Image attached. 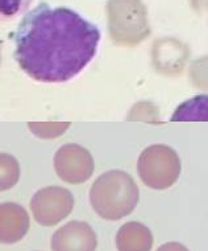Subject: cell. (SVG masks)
Wrapping results in <instances>:
<instances>
[{
  "label": "cell",
  "mask_w": 208,
  "mask_h": 251,
  "mask_svg": "<svg viewBox=\"0 0 208 251\" xmlns=\"http://www.w3.org/2000/svg\"><path fill=\"white\" fill-rule=\"evenodd\" d=\"M116 246L119 251H150L153 234L140 222H126L117 231Z\"/></svg>",
  "instance_id": "obj_8"
},
{
  "label": "cell",
  "mask_w": 208,
  "mask_h": 251,
  "mask_svg": "<svg viewBox=\"0 0 208 251\" xmlns=\"http://www.w3.org/2000/svg\"><path fill=\"white\" fill-rule=\"evenodd\" d=\"M54 169L67 184H83L91 177L95 163L90 152L79 144H65L54 155Z\"/></svg>",
  "instance_id": "obj_5"
},
{
  "label": "cell",
  "mask_w": 208,
  "mask_h": 251,
  "mask_svg": "<svg viewBox=\"0 0 208 251\" xmlns=\"http://www.w3.org/2000/svg\"><path fill=\"white\" fill-rule=\"evenodd\" d=\"M19 164L12 156L0 155V191L12 186L19 178Z\"/></svg>",
  "instance_id": "obj_11"
},
{
  "label": "cell",
  "mask_w": 208,
  "mask_h": 251,
  "mask_svg": "<svg viewBox=\"0 0 208 251\" xmlns=\"http://www.w3.org/2000/svg\"><path fill=\"white\" fill-rule=\"evenodd\" d=\"M73 208V193L62 186H48L40 189L31 202L36 221L42 226H54L63 221Z\"/></svg>",
  "instance_id": "obj_4"
},
{
  "label": "cell",
  "mask_w": 208,
  "mask_h": 251,
  "mask_svg": "<svg viewBox=\"0 0 208 251\" xmlns=\"http://www.w3.org/2000/svg\"><path fill=\"white\" fill-rule=\"evenodd\" d=\"M102 32L67 7L41 3L15 32V58L24 73L42 83H65L96 56Z\"/></svg>",
  "instance_id": "obj_1"
},
{
  "label": "cell",
  "mask_w": 208,
  "mask_h": 251,
  "mask_svg": "<svg viewBox=\"0 0 208 251\" xmlns=\"http://www.w3.org/2000/svg\"><path fill=\"white\" fill-rule=\"evenodd\" d=\"M29 229V217L21 206L15 203L0 205V242L15 243Z\"/></svg>",
  "instance_id": "obj_7"
},
{
  "label": "cell",
  "mask_w": 208,
  "mask_h": 251,
  "mask_svg": "<svg viewBox=\"0 0 208 251\" xmlns=\"http://www.w3.org/2000/svg\"><path fill=\"white\" fill-rule=\"evenodd\" d=\"M98 238L91 226L83 221H70L52 237L53 251H95Z\"/></svg>",
  "instance_id": "obj_6"
},
{
  "label": "cell",
  "mask_w": 208,
  "mask_h": 251,
  "mask_svg": "<svg viewBox=\"0 0 208 251\" xmlns=\"http://www.w3.org/2000/svg\"><path fill=\"white\" fill-rule=\"evenodd\" d=\"M33 0H0V23L12 22L29 9Z\"/></svg>",
  "instance_id": "obj_10"
},
{
  "label": "cell",
  "mask_w": 208,
  "mask_h": 251,
  "mask_svg": "<svg viewBox=\"0 0 208 251\" xmlns=\"http://www.w3.org/2000/svg\"><path fill=\"white\" fill-rule=\"evenodd\" d=\"M207 97L200 96L179 106L171 121H207Z\"/></svg>",
  "instance_id": "obj_9"
},
{
  "label": "cell",
  "mask_w": 208,
  "mask_h": 251,
  "mask_svg": "<svg viewBox=\"0 0 208 251\" xmlns=\"http://www.w3.org/2000/svg\"><path fill=\"white\" fill-rule=\"evenodd\" d=\"M140 200L139 186L124 171L113 169L96 178L90 189V202L99 217L119 221L135 210Z\"/></svg>",
  "instance_id": "obj_2"
},
{
  "label": "cell",
  "mask_w": 208,
  "mask_h": 251,
  "mask_svg": "<svg viewBox=\"0 0 208 251\" xmlns=\"http://www.w3.org/2000/svg\"><path fill=\"white\" fill-rule=\"evenodd\" d=\"M71 123L67 122H48V123H29L32 132L41 139H57L69 130Z\"/></svg>",
  "instance_id": "obj_12"
},
{
  "label": "cell",
  "mask_w": 208,
  "mask_h": 251,
  "mask_svg": "<svg viewBox=\"0 0 208 251\" xmlns=\"http://www.w3.org/2000/svg\"><path fill=\"white\" fill-rule=\"evenodd\" d=\"M157 251H188V249L179 242H167L158 247Z\"/></svg>",
  "instance_id": "obj_13"
},
{
  "label": "cell",
  "mask_w": 208,
  "mask_h": 251,
  "mask_svg": "<svg viewBox=\"0 0 208 251\" xmlns=\"http://www.w3.org/2000/svg\"><path fill=\"white\" fill-rule=\"evenodd\" d=\"M181 169L182 164L178 153L165 144L146 147L137 161V172L141 181L156 191L173 186L181 175Z\"/></svg>",
  "instance_id": "obj_3"
}]
</instances>
